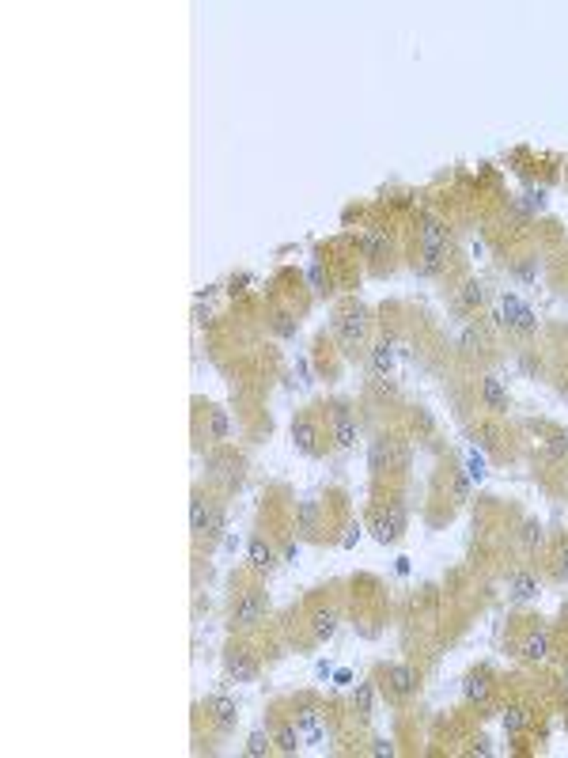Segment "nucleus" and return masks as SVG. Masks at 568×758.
<instances>
[{"mask_svg": "<svg viewBox=\"0 0 568 758\" xmlns=\"http://www.w3.org/2000/svg\"><path fill=\"white\" fill-rule=\"evenodd\" d=\"M557 576H561V580H568V550L561 554V558H557Z\"/></svg>", "mask_w": 568, "mask_h": 758, "instance_id": "obj_38", "label": "nucleus"}, {"mask_svg": "<svg viewBox=\"0 0 568 758\" xmlns=\"http://www.w3.org/2000/svg\"><path fill=\"white\" fill-rule=\"evenodd\" d=\"M523 660H531V664H538V660H546L549 656V633H531L523 641Z\"/></svg>", "mask_w": 568, "mask_h": 758, "instance_id": "obj_14", "label": "nucleus"}, {"mask_svg": "<svg viewBox=\"0 0 568 758\" xmlns=\"http://www.w3.org/2000/svg\"><path fill=\"white\" fill-rule=\"evenodd\" d=\"M314 425L307 421V417H299V421H292V440L299 443V451H314Z\"/></svg>", "mask_w": 568, "mask_h": 758, "instance_id": "obj_18", "label": "nucleus"}, {"mask_svg": "<svg viewBox=\"0 0 568 758\" xmlns=\"http://www.w3.org/2000/svg\"><path fill=\"white\" fill-rule=\"evenodd\" d=\"M470 497V478L466 474H454V501H466Z\"/></svg>", "mask_w": 568, "mask_h": 758, "instance_id": "obj_35", "label": "nucleus"}, {"mask_svg": "<svg viewBox=\"0 0 568 758\" xmlns=\"http://www.w3.org/2000/svg\"><path fill=\"white\" fill-rule=\"evenodd\" d=\"M208 512H213V501H205V497H193V504H190V531H193V535H205Z\"/></svg>", "mask_w": 568, "mask_h": 758, "instance_id": "obj_16", "label": "nucleus"}, {"mask_svg": "<svg viewBox=\"0 0 568 758\" xmlns=\"http://www.w3.org/2000/svg\"><path fill=\"white\" fill-rule=\"evenodd\" d=\"M247 755H250V758L269 755V736H262V732H250V739H247Z\"/></svg>", "mask_w": 568, "mask_h": 758, "instance_id": "obj_29", "label": "nucleus"}, {"mask_svg": "<svg viewBox=\"0 0 568 758\" xmlns=\"http://www.w3.org/2000/svg\"><path fill=\"white\" fill-rule=\"evenodd\" d=\"M296 747H299V728L284 724V728L277 732V751H284V755H296Z\"/></svg>", "mask_w": 568, "mask_h": 758, "instance_id": "obj_25", "label": "nucleus"}, {"mask_svg": "<svg viewBox=\"0 0 568 758\" xmlns=\"http://www.w3.org/2000/svg\"><path fill=\"white\" fill-rule=\"evenodd\" d=\"M247 558H250V569L265 572V569L273 565V546L265 543V538H250V550H247Z\"/></svg>", "mask_w": 568, "mask_h": 758, "instance_id": "obj_13", "label": "nucleus"}, {"mask_svg": "<svg viewBox=\"0 0 568 758\" xmlns=\"http://www.w3.org/2000/svg\"><path fill=\"white\" fill-rule=\"evenodd\" d=\"M459 296H462V303H466V308H481V303H485V285H477V281H466Z\"/></svg>", "mask_w": 568, "mask_h": 758, "instance_id": "obj_26", "label": "nucleus"}, {"mask_svg": "<svg viewBox=\"0 0 568 758\" xmlns=\"http://www.w3.org/2000/svg\"><path fill=\"white\" fill-rule=\"evenodd\" d=\"M296 728L303 732L307 743H319V739H322V721H319V713H314V709H303V713H299V724H296Z\"/></svg>", "mask_w": 568, "mask_h": 758, "instance_id": "obj_17", "label": "nucleus"}, {"mask_svg": "<svg viewBox=\"0 0 568 758\" xmlns=\"http://www.w3.org/2000/svg\"><path fill=\"white\" fill-rule=\"evenodd\" d=\"M334 437H337L341 448H353V443H356V425H353V417H348L345 406L334 409Z\"/></svg>", "mask_w": 568, "mask_h": 758, "instance_id": "obj_10", "label": "nucleus"}, {"mask_svg": "<svg viewBox=\"0 0 568 758\" xmlns=\"http://www.w3.org/2000/svg\"><path fill=\"white\" fill-rule=\"evenodd\" d=\"M213 478L216 482H224V486H235V482H239V463H235V459H213Z\"/></svg>", "mask_w": 568, "mask_h": 758, "instance_id": "obj_19", "label": "nucleus"}, {"mask_svg": "<svg viewBox=\"0 0 568 758\" xmlns=\"http://www.w3.org/2000/svg\"><path fill=\"white\" fill-rule=\"evenodd\" d=\"M224 437H227V414L213 409V440H224Z\"/></svg>", "mask_w": 568, "mask_h": 758, "instance_id": "obj_32", "label": "nucleus"}, {"mask_svg": "<svg viewBox=\"0 0 568 758\" xmlns=\"http://www.w3.org/2000/svg\"><path fill=\"white\" fill-rule=\"evenodd\" d=\"M262 615H265V595L262 592H242L239 599L231 603V626H239V630L258 626Z\"/></svg>", "mask_w": 568, "mask_h": 758, "instance_id": "obj_1", "label": "nucleus"}, {"mask_svg": "<svg viewBox=\"0 0 568 758\" xmlns=\"http://www.w3.org/2000/svg\"><path fill=\"white\" fill-rule=\"evenodd\" d=\"M307 277H311L314 292H326V281H322V265H311V270H307Z\"/></svg>", "mask_w": 568, "mask_h": 758, "instance_id": "obj_37", "label": "nucleus"}, {"mask_svg": "<svg viewBox=\"0 0 568 758\" xmlns=\"http://www.w3.org/2000/svg\"><path fill=\"white\" fill-rule=\"evenodd\" d=\"M405 531V508L402 504H391L387 512L375 515V538L379 543H394V538H402Z\"/></svg>", "mask_w": 568, "mask_h": 758, "instance_id": "obj_2", "label": "nucleus"}, {"mask_svg": "<svg viewBox=\"0 0 568 758\" xmlns=\"http://www.w3.org/2000/svg\"><path fill=\"white\" fill-rule=\"evenodd\" d=\"M500 322L511 330H534V311L526 308L523 300H515V296H504V303H500Z\"/></svg>", "mask_w": 568, "mask_h": 758, "instance_id": "obj_3", "label": "nucleus"}, {"mask_svg": "<svg viewBox=\"0 0 568 758\" xmlns=\"http://www.w3.org/2000/svg\"><path fill=\"white\" fill-rule=\"evenodd\" d=\"M549 451H553V455H565V437H553V443H549Z\"/></svg>", "mask_w": 568, "mask_h": 758, "instance_id": "obj_40", "label": "nucleus"}, {"mask_svg": "<svg viewBox=\"0 0 568 758\" xmlns=\"http://www.w3.org/2000/svg\"><path fill=\"white\" fill-rule=\"evenodd\" d=\"M205 709H208V716L216 721V728H220V732H231L235 721H239V709H235L231 698H208Z\"/></svg>", "mask_w": 568, "mask_h": 758, "instance_id": "obj_5", "label": "nucleus"}, {"mask_svg": "<svg viewBox=\"0 0 568 758\" xmlns=\"http://www.w3.org/2000/svg\"><path fill=\"white\" fill-rule=\"evenodd\" d=\"M519 538H523V546H531V550H534V546L542 543V527H538L534 520H526V523H523V535H519Z\"/></svg>", "mask_w": 568, "mask_h": 758, "instance_id": "obj_31", "label": "nucleus"}, {"mask_svg": "<svg viewBox=\"0 0 568 758\" xmlns=\"http://www.w3.org/2000/svg\"><path fill=\"white\" fill-rule=\"evenodd\" d=\"M508 592L515 603H531L534 595H538V580L531 576V572H515V576L508 580Z\"/></svg>", "mask_w": 568, "mask_h": 758, "instance_id": "obj_9", "label": "nucleus"}, {"mask_svg": "<svg viewBox=\"0 0 568 758\" xmlns=\"http://www.w3.org/2000/svg\"><path fill=\"white\" fill-rule=\"evenodd\" d=\"M425 262H420V273H425V277H432V273H440L443 270V251H432V247H425Z\"/></svg>", "mask_w": 568, "mask_h": 758, "instance_id": "obj_27", "label": "nucleus"}, {"mask_svg": "<svg viewBox=\"0 0 568 758\" xmlns=\"http://www.w3.org/2000/svg\"><path fill=\"white\" fill-rule=\"evenodd\" d=\"M420 239H425V247H432V251H447V228H443L436 216H428V220H425Z\"/></svg>", "mask_w": 568, "mask_h": 758, "instance_id": "obj_12", "label": "nucleus"}, {"mask_svg": "<svg viewBox=\"0 0 568 758\" xmlns=\"http://www.w3.org/2000/svg\"><path fill=\"white\" fill-rule=\"evenodd\" d=\"M481 398L489 402V409H497V414L508 409V394H504V387H500V379H492V376L481 379Z\"/></svg>", "mask_w": 568, "mask_h": 758, "instance_id": "obj_11", "label": "nucleus"}, {"mask_svg": "<svg viewBox=\"0 0 568 758\" xmlns=\"http://www.w3.org/2000/svg\"><path fill=\"white\" fill-rule=\"evenodd\" d=\"M224 667H227V675H231L235 682H254V675H258V667H254V660L247 656L242 649H227V656H224Z\"/></svg>", "mask_w": 568, "mask_h": 758, "instance_id": "obj_4", "label": "nucleus"}, {"mask_svg": "<svg viewBox=\"0 0 568 758\" xmlns=\"http://www.w3.org/2000/svg\"><path fill=\"white\" fill-rule=\"evenodd\" d=\"M273 326H277V334H284V337L296 334V322H292V315H277V322H273Z\"/></svg>", "mask_w": 568, "mask_h": 758, "instance_id": "obj_36", "label": "nucleus"}, {"mask_svg": "<svg viewBox=\"0 0 568 758\" xmlns=\"http://www.w3.org/2000/svg\"><path fill=\"white\" fill-rule=\"evenodd\" d=\"M466 478H470V482H481V478H485V463H481L477 455H470V463H466Z\"/></svg>", "mask_w": 568, "mask_h": 758, "instance_id": "obj_34", "label": "nucleus"}, {"mask_svg": "<svg viewBox=\"0 0 568 758\" xmlns=\"http://www.w3.org/2000/svg\"><path fill=\"white\" fill-rule=\"evenodd\" d=\"M314 527H319V504L303 501L299 504V531H303V535H314Z\"/></svg>", "mask_w": 568, "mask_h": 758, "instance_id": "obj_22", "label": "nucleus"}, {"mask_svg": "<svg viewBox=\"0 0 568 758\" xmlns=\"http://www.w3.org/2000/svg\"><path fill=\"white\" fill-rule=\"evenodd\" d=\"M409 466V448L402 440H394V470H405Z\"/></svg>", "mask_w": 568, "mask_h": 758, "instance_id": "obj_33", "label": "nucleus"}, {"mask_svg": "<svg viewBox=\"0 0 568 758\" xmlns=\"http://www.w3.org/2000/svg\"><path fill=\"white\" fill-rule=\"evenodd\" d=\"M526 724H531V709H526V705H511L508 713H504V728L511 732V736H515V732H523Z\"/></svg>", "mask_w": 568, "mask_h": 758, "instance_id": "obj_20", "label": "nucleus"}, {"mask_svg": "<svg viewBox=\"0 0 568 758\" xmlns=\"http://www.w3.org/2000/svg\"><path fill=\"white\" fill-rule=\"evenodd\" d=\"M371 751H375V755H394V747L387 743V739H375V747H371Z\"/></svg>", "mask_w": 568, "mask_h": 758, "instance_id": "obj_39", "label": "nucleus"}, {"mask_svg": "<svg viewBox=\"0 0 568 758\" xmlns=\"http://www.w3.org/2000/svg\"><path fill=\"white\" fill-rule=\"evenodd\" d=\"M364 330H368V322H364L360 311H348V315H341V319H337V334H341V342H345V345L360 342Z\"/></svg>", "mask_w": 568, "mask_h": 758, "instance_id": "obj_8", "label": "nucleus"}, {"mask_svg": "<svg viewBox=\"0 0 568 758\" xmlns=\"http://www.w3.org/2000/svg\"><path fill=\"white\" fill-rule=\"evenodd\" d=\"M334 630H337V610H314V618H311V633L319 637V641H326V637H334Z\"/></svg>", "mask_w": 568, "mask_h": 758, "instance_id": "obj_15", "label": "nucleus"}, {"mask_svg": "<svg viewBox=\"0 0 568 758\" xmlns=\"http://www.w3.org/2000/svg\"><path fill=\"white\" fill-rule=\"evenodd\" d=\"M371 364H375V372L383 376V372H391V364H394V353H391V345L387 342H379L375 349H371Z\"/></svg>", "mask_w": 568, "mask_h": 758, "instance_id": "obj_24", "label": "nucleus"}, {"mask_svg": "<svg viewBox=\"0 0 568 758\" xmlns=\"http://www.w3.org/2000/svg\"><path fill=\"white\" fill-rule=\"evenodd\" d=\"M466 698L470 701H489V675H470L466 679Z\"/></svg>", "mask_w": 568, "mask_h": 758, "instance_id": "obj_23", "label": "nucleus"}, {"mask_svg": "<svg viewBox=\"0 0 568 758\" xmlns=\"http://www.w3.org/2000/svg\"><path fill=\"white\" fill-rule=\"evenodd\" d=\"M353 705L360 709V716H371V687L368 682H360V687L353 690Z\"/></svg>", "mask_w": 568, "mask_h": 758, "instance_id": "obj_28", "label": "nucleus"}, {"mask_svg": "<svg viewBox=\"0 0 568 758\" xmlns=\"http://www.w3.org/2000/svg\"><path fill=\"white\" fill-rule=\"evenodd\" d=\"M360 247H364V254H368V258H379V254L387 251V231H383V228H371L368 236H364Z\"/></svg>", "mask_w": 568, "mask_h": 758, "instance_id": "obj_21", "label": "nucleus"}, {"mask_svg": "<svg viewBox=\"0 0 568 758\" xmlns=\"http://www.w3.org/2000/svg\"><path fill=\"white\" fill-rule=\"evenodd\" d=\"M224 531V508L213 504V512H208V523H205V538H216Z\"/></svg>", "mask_w": 568, "mask_h": 758, "instance_id": "obj_30", "label": "nucleus"}, {"mask_svg": "<svg viewBox=\"0 0 568 758\" xmlns=\"http://www.w3.org/2000/svg\"><path fill=\"white\" fill-rule=\"evenodd\" d=\"M387 682H391V690L398 698H409L417 690V671L409 664H394V667H387Z\"/></svg>", "mask_w": 568, "mask_h": 758, "instance_id": "obj_6", "label": "nucleus"}, {"mask_svg": "<svg viewBox=\"0 0 568 758\" xmlns=\"http://www.w3.org/2000/svg\"><path fill=\"white\" fill-rule=\"evenodd\" d=\"M368 466H371V474H383V470H391V466H394V440H391V437L371 440Z\"/></svg>", "mask_w": 568, "mask_h": 758, "instance_id": "obj_7", "label": "nucleus"}]
</instances>
